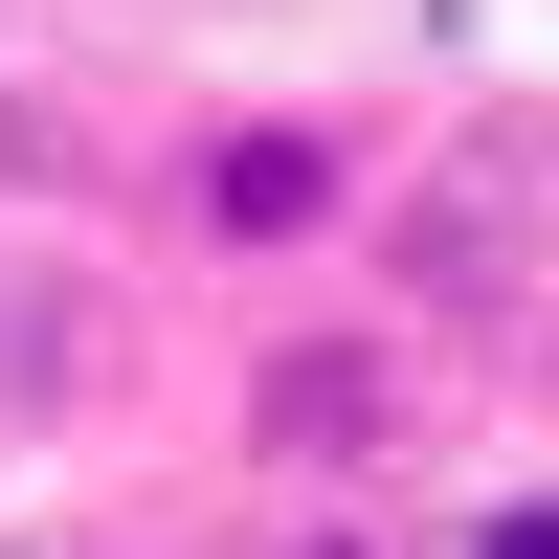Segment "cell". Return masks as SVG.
<instances>
[{
  "label": "cell",
  "mask_w": 559,
  "mask_h": 559,
  "mask_svg": "<svg viewBox=\"0 0 559 559\" xmlns=\"http://www.w3.org/2000/svg\"><path fill=\"white\" fill-rule=\"evenodd\" d=\"M358 202H381V134L358 112H202L179 134V247H224V269L358 247Z\"/></svg>",
  "instance_id": "cell-1"
},
{
  "label": "cell",
  "mask_w": 559,
  "mask_h": 559,
  "mask_svg": "<svg viewBox=\"0 0 559 559\" xmlns=\"http://www.w3.org/2000/svg\"><path fill=\"white\" fill-rule=\"evenodd\" d=\"M448 559H559V471H537V492H492V515H448Z\"/></svg>",
  "instance_id": "cell-3"
},
{
  "label": "cell",
  "mask_w": 559,
  "mask_h": 559,
  "mask_svg": "<svg viewBox=\"0 0 559 559\" xmlns=\"http://www.w3.org/2000/svg\"><path fill=\"white\" fill-rule=\"evenodd\" d=\"M381 426H403V358L381 336H269L247 358V448H269V471H358Z\"/></svg>",
  "instance_id": "cell-2"
},
{
  "label": "cell",
  "mask_w": 559,
  "mask_h": 559,
  "mask_svg": "<svg viewBox=\"0 0 559 559\" xmlns=\"http://www.w3.org/2000/svg\"><path fill=\"white\" fill-rule=\"evenodd\" d=\"M269 559H381V537H358V515H292V537H269Z\"/></svg>",
  "instance_id": "cell-4"
}]
</instances>
